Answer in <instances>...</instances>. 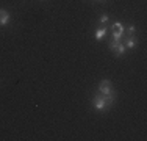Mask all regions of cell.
I'll use <instances>...</instances> for the list:
<instances>
[{"mask_svg":"<svg viewBox=\"0 0 147 141\" xmlns=\"http://www.w3.org/2000/svg\"><path fill=\"white\" fill-rule=\"evenodd\" d=\"M110 49L114 52V55H116V56H122L125 54V50H127L122 41H111L110 42Z\"/></svg>","mask_w":147,"mask_h":141,"instance_id":"obj_4","label":"cell"},{"mask_svg":"<svg viewBox=\"0 0 147 141\" xmlns=\"http://www.w3.org/2000/svg\"><path fill=\"white\" fill-rule=\"evenodd\" d=\"M135 35V27L133 25H128L127 27V36H133Z\"/></svg>","mask_w":147,"mask_h":141,"instance_id":"obj_8","label":"cell"},{"mask_svg":"<svg viewBox=\"0 0 147 141\" xmlns=\"http://www.w3.org/2000/svg\"><path fill=\"white\" fill-rule=\"evenodd\" d=\"M107 22H108V16H107V14H103V16L100 17V24H107Z\"/></svg>","mask_w":147,"mask_h":141,"instance_id":"obj_9","label":"cell"},{"mask_svg":"<svg viewBox=\"0 0 147 141\" xmlns=\"http://www.w3.org/2000/svg\"><path fill=\"white\" fill-rule=\"evenodd\" d=\"M99 93L103 94V96H114V91H113V83L110 80H102L99 85Z\"/></svg>","mask_w":147,"mask_h":141,"instance_id":"obj_2","label":"cell"},{"mask_svg":"<svg viewBox=\"0 0 147 141\" xmlns=\"http://www.w3.org/2000/svg\"><path fill=\"white\" fill-rule=\"evenodd\" d=\"M111 30H113V41H121L122 39V35L125 31V27L122 25L121 22H114L111 25Z\"/></svg>","mask_w":147,"mask_h":141,"instance_id":"obj_3","label":"cell"},{"mask_svg":"<svg viewBox=\"0 0 147 141\" xmlns=\"http://www.w3.org/2000/svg\"><path fill=\"white\" fill-rule=\"evenodd\" d=\"M125 49H133L136 45V39L135 36H127V39H125Z\"/></svg>","mask_w":147,"mask_h":141,"instance_id":"obj_6","label":"cell"},{"mask_svg":"<svg viewBox=\"0 0 147 141\" xmlns=\"http://www.w3.org/2000/svg\"><path fill=\"white\" fill-rule=\"evenodd\" d=\"M114 104V96H103V94H96L92 99V105L99 111H108L111 105Z\"/></svg>","mask_w":147,"mask_h":141,"instance_id":"obj_1","label":"cell"},{"mask_svg":"<svg viewBox=\"0 0 147 141\" xmlns=\"http://www.w3.org/2000/svg\"><path fill=\"white\" fill-rule=\"evenodd\" d=\"M9 20V13L6 9H0V25H6Z\"/></svg>","mask_w":147,"mask_h":141,"instance_id":"obj_5","label":"cell"},{"mask_svg":"<svg viewBox=\"0 0 147 141\" xmlns=\"http://www.w3.org/2000/svg\"><path fill=\"white\" fill-rule=\"evenodd\" d=\"M105 35H107V27L99 28V30L96 31V39H97V41H102L103 38H105Z\"/></svg>","mask_w":147,"mask_h":141,"instance_id":"obj_7","label":"cell"}]
</instances>
